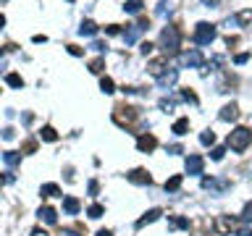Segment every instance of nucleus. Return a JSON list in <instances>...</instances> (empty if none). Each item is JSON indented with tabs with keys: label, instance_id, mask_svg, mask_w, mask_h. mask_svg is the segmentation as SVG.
<instances>
[{
	"label": "nucleus",
	"instance_id": "1",
	"mask_svg": "<svg viewBox=\"0 0 252 236\" xmlns=\"http://www.w3.org/2000/svg\"><path fill=\"white\" fill-rule=\"evenodd\" d=\"M252 144V131L244 129V126H239V129H234L229 134V147L234 152H244Z\"/></svg>",
	"mask_w": 252,
	"mask_h": 236
},
{
	"label": "nucleus",
	"instance_id": "2",
	"mask_svg": "<svg viewBox=\"0 0 252 236\" xmlns=\"http://www.w3.org/2000/svg\"><path fill=\"white\" fill-rule=\"evenodd\" d=\"M160 50H163L166 55L179 53V29L176 27H166L160 31Z\"/></svg>",
	"mask_w": 252,
	"mask_h": 236
},
{
	"label": "nucleus",
	"instance_id": "3",
	"mask_svg": "<svg viewBox=\"0 0 252 236\" xmlns=\"http://www.w3.org/2000/svg\"><path fill=\"white\" fill-rule=\"evenodd\" d=\"M216 40V24H208V21H200L195 27V42L197 45H210Z\"/></svg>",
	"mask_w": 252,
	"mask_h": 236
},
{
	"label": "nucleus",
	"instance_id": "4",
	"mask_svg": "<svg viewBox=\"0 0 252 236\" xmlns=\"http://www.w3.org/2000/svg\"><path fill=\"white\" fill-rule=\"evenodd\" d=\"M137 116H139V110H137V108H129V105H118L113 110V121L118 126H132Z\"/></svg>",
	"mask_w": 252,
	"mask_h": 236
},
{
	"label": "nucleus",
	"instance_id": "5",
	"mask_svg": "<svg viewBox=\"0 0 252 236\" xmlns=\"http://www.w3.org/2000/svg\"><path fill=\"white\" fill-rule=\"evenodd\" d=\"M145 29H150V18L142 16L137 24H132V27H129V29L124 31V42H126V45H134V42H137V37H139Z\"/></svg>",
	"mask_w": 252,
	"mask_h": 236
},
{
	"label": "nucleus",
	"instance_id": "6",
	"mask_svg": "<svg viewBox=\"0 0 252 236\" xmlns=\"http://www.w3.org/2000/svg\"><path fill=\"white\" fill-rule=\"evenodd\" d=\"M213 228H216V234L226 236V234H231L236 228V218H231V215H218L216 223H213Z\"/></svg>",
	"mask_w": 252,
	"mask_h": 236
},
{
	"label": "nucleus",
	"instance_id": "7",
	"mask_svg": "<svg viewBox=\"0 0 252 236\" xmlns=\"http://www.w3.org/2000/svg\"><path fill=\"white\" fill-rule=\"evenodd\" d=\"M229 187H231V181H229V178H202V189H208V192L223 194Z\"/></svg>",
	"mask_w": 252,
	"mask_h": 236
},
{
	"label": "nucleus",
	"instance_id": "8",
	"mask_svg": "<svg viewBox=\"0 0 252 236\" xmlns=\"http://www.w3.org/2000/svg\"><path fill=\"white\" fill-rule=\"evenodd\" d=\"M126 178H129L132 184H137V187H150V184H152V176L147 173L145 168H134V171H129Z\"/></svg>",
	"mask_w": 252,
	"mask_h": 236
},
{
	"label": "nucleus",
	"instance_id": "9",
	"mask_svg": "<svg viewBox=\"0 0 252 236\" xmlns=\"http://www.w3.org/2000/svg\"><path fill=\"white\" fill-rule=\"evenodd\" d=\"M182 63H184V66H189V68H202L205 66L202 53H200V50H189V53H184L182 55Z\"/></svg>",
	"mask_w": 252,
	"mask_h": 236
},
{
	"label": "nucleus",
	"instance_id": "10",
	"mask_svg": "<svg viewBox=\"0 0 252 236\" xmlns=\"http://www.w3.org/2000/svg\"><path fill=\"white\" fill-rule=\"evenodd\" d=\"M176 79H179V71L176 68H168L163 76H158V87L160 89H171L173 84H176Z\"/></svg>",
	"mask_w": 252,
	"mask_h": 236
},
{
	"label": "nucleus",
	"instance_id": "11",
	"mask_svg": "<svg viewBox=\"0 0 252 236\" xmlns=\"http://www.w3.org/2000/svg\"><path fill=\"white\" fill-rule=\"evenodd\" d=\"M155 147H158V139H155L152 134H142V137L137 139V150L139 152H152Z\"/></svg>",
	"mask_w": 252,
	"mask_h": 236
},
{
	"label": "nucleus",
	"instance_id": "12",
	"mask_svg": "<svg viewBox=\"0 0 252 236\" xmlns=\"http://www.w3.org/2000/svg\"><path fill=\"white\" fill-rule=\"evenodd\" d=\"M202 157H200V155H189V157H186V173H189V176H197V173H202Z\"/></svg>",
	"mask_w": 252,
	"mask_h": 236
},
{
	"label": "nucleus",
	"instance_id": "13",
	"mask_svg": "<svg viewBox=\"0 0 252 236\" xmlns=\"http://www.w3.org/2000/svg\"><path fill=\"white\" fill-rule=\"evenodd\" d=\"M147 71H150L155 79L158 76H163L168 71V58H158V61H150V66H147Z\"/></svg>",
	"mask_w": 252,
	"mask_h": 236
},
{
	"label": "nucleus",
	"instance_id": "14",
	"mask_svg": "<svg viewBox=\"0 0 252 236\" xmlns=\"http://www.w3.org/2000/svg\"><path fill=\"white\" fill-rule=\"evenodd\" d=\"M218 118H221V121H236V118H239V108H236L234 103H231V105H223L221 113H218Z\"/></svg>",
	"mask_w": 252,
	"mask_h": 236
},
{
	"label": "nucleus",
	"instance_id": "15",
	"mask_svg": "<svg viewBox=\"0 0 252 236\" xmlns=\"http://www.w3.org/2000/svg\"><path fill=\"white\" fill-rule=\"evenodd\" d=\"M160 215H163V210H158V207H155V210H147V213H145V215H142V218L137 220V228H145V226H147V223H152V220H158V218H160Z\"/></svg>",
	"mask_w": 252,
	"mask_h": 236
},
{
	"label": "nucleus",
	"instance_id": "16",
	"mask_svg": "<svg viewBox=\"0 0 252 236\" xmlns=\"http://www.w3.org/2000/svg\"><path fill=\"white\" fill-rule=\"evenodd\" d=\"M3 163L8 165V168H16V165H21V152L5 150V152H3Z\"/></svg>",
	"mask_w": 252,
	"mask_h": 236
},
{
	"label": "nucleus",
	"instance_id": "17",
	"mask_svg": "<svg viewBox=\"0 0 252 236\" xmlns=\"http://www.w3.org/2000/svg\"><path fill=\"white\" fill-rule=\"evenodd\" d=\"M79 200H76V197H66V200H63V213L66 215H76L79 213Z\"/></svg>",
	"mask_w": 252,
	"mask_h": 236
},
{
	"label": "nucleus",
	"instance_id": "18",
	"mask_svg": "<svg viewBox=\"0 0 252 236\" xmlns=\"http://www.w3.org/2000/svg\"><path fill=\"white\" fill-rule=\"evenodd\" d=\"M98 24H95V21H89V18H87V21H82V27H79V34L82 37H95V34H98Z\"/></svg>",
	"mask_w": 252,
	"mask_h": 236
},
{
	"label": "nucleus",
	"instance_id": "19",
	"mask_svg": "<svg viewBox=\"0 0 252 236\" xmlns=\"http://www.w3.org/2000/svg\"><path fill=\"white\" fill-rule=\"evenodd\" d=\"M37 215H40L45 223H50V226H55V223H58V213L53 207H40V213H37Z\"/></svg>",
	"mask_w": 252,
	"mask_h": 236
},
{
	"label": "nucleus",
	"instance_id": "20",
	"mask_svg": "<svg viewBox=\"0 0 252 236\" xmlns=\"http://www.w3.org/2000/svg\"><path fill=\"white\" fill-rule=\"evenodd\" d=\"M171 131H173V134H176V137H184V134H186V131H189V118H179V121H176V124H173V126H171Z\"/></svg>",
	"mask_w": 252,
	"mask_h": 236
},
{
	"label": "nucleus",
	"instance_id": "21",
	"mask_svg": "<svg viewBox=\"0 0 252 236\" xmlns=\"http://www.w3.org/2000/svg\"><path fill=\"white\" fill-rule=\"evenodd\" d=\"M155 14H158L160 18H168V16L173 14V5L168 3V0H160V3H158V11H155Z\"/></svg>",
	"mask_w": 252,
	"mask_h": 236
},
{
	"label": "nucleus",
	"instance_id": "22",
	"mask_svg": "<svg viewBox=\"0 0 252 236\" xmlns=\"http://www.w3.org/2000/svg\"><path fill=\"white\" fill-rule=\"evenodd\" d=\"M234 24H239V27H247V24H252V11H239V14L234 16Z\"/></svg>",
	"mask_w": 252,
	"mask_h": 236
},
{
	"label": "nucleus",
	"instance_id": "23",
	"mask_svg": "<svg viewBox=\"0 0 252 236\" xmlns=\"http://www.w3.org/2000/svg\"><path fill=\"white\" fill-rule=\"evenodd\" d=\"M5 84L14 87V89H21V87H24V79H21L18 74H5Z\"/></svg>",
	"mask_w": 252,
	"mask_h": 236
},
{
	"label": "nucleus",
	"instance_id": "24",
	"mask_svg": "<svg viewBox=\"0 0 252 236\" xmlns=\"http://www.w3.org/2000/svg\"><path fill=\"white\" fill-rule=\"evenodd\" d=\"M40 194L42 197H58L61 194V187H58V184H45V187L40 189Z\"/></svg>",
	"mask_w": 252,
	"mask_h": 236
},
{
	"label": "nucleus",
	"instance_id": "25",
	"mask_svg": "<svg viewBox=\"0 0 252 236\" xmlns=\"http://www.w3.org/2000/svg\"><path fill=\"white\" fill-rule=\"evenodd\" d=\"M124 11L126 14H142V0H126Z\"/></svg>",
	"mask_w": 252,
	"mask_h": 236
},
{
	"label": "nucleus",
	"instance_id": "26",
	"mask_svg": "<svg viewBox=\"0 0 252 236\" xmlns=\"http://www.w3.org/2000/svg\"><path fill=\"white\" fill-rule=\"evenodd\" d=\"M100 89H102L105 94H113V92H116V84H113L111 76H102V79H100Z\"/></svg>",
	"mask_w": 252,
	"mask_h": 236
},
{
	"label": "nucleus",
	"instance_id": "27",
	"mask_svg": "<svg viewBox=\"0 0 252 236\" xmlns=\"http://www.w3.org/2000/svg\"><path fill=\"white\" fill-rule=\"evenodd\" d=\"M40 137L45 139V142H55V139H58V131L53 129V126H45V129L40 131Z\"/></svg>",
	"mask_w": 252,
	"mask_h": 236
},
{
	"label": "nucleus",
	"instance_id": "28",
	"mask_svg": "<svg viewBox=\"0 0 252 236\" xmlns=\"http://www.w3.org/2000/svg\"><path fill=\"white\" fill-rule=\"evenodd\" d=\"M200 142H202L205 147H213V144H216V134H213L210 129H208V131H202V134H200Z\"/></svg>",
	"mask_w": 252,
	"mask_h": 236
},
{
	"label": "nucleus",
	"instance_id": "29",
	"mask_svg": "<svg viewBox=\"0 0 252 236\" xmlns=\"http://www.w3.org/2000/svg\"><path fill=\"white\" fill-rule=\"evenodd\" d=\"M179 187H182V176H171L166 181V192H176Z\"/></svg>",
	"mask_w": 252,
	"mask_h": 236
},
{
	"label": "nucleus",
	"instance_id": "30",
	"mask_svg": "<svg viewBox=\"0 0 252 236\" xmlns=\"http://www.w3.org/2000/svg\"><path fill=\"white\" fill-rule=\"evenodd\" d=\"M179 97H182V100H186V103H192V105H197V94L192 92L189 87H186V89H182V92H179Z\"/></svg>",
	"mask_w": 252,
	"mask_h": 236
},
{
	"label": "nucleus",
	"instance_id": "31",
	"mask_svg": "<svg viewBox=\"0 0 252 236\" xmlns=\"http://www.w3.org/2000/svg\"><path fill=\"white\" fill-rule=\"evenodd\" d=\"M102 68H105V61L102 58H95L92 63H89V71L92 74H102Z\"/></svg>",
	"mask_w": 252,
	"mask_h": 236
},
{
	"label": "nucleus",
	"instance_id": "32",
	"mask_svg": "<svg viewBox=\"0 0 252 236\" xmlns=\"http://www.w3.org/2000/svg\"><path fill=\"white\" fill-rule=\"evenodd\" d=\"M173 105H176V100H173V97H163V100H160V110H163V113H171Z\"/></svg>",
	"mask_w": 252,
	"mask_h": 236
},
{
	"label": "nucleus",
	"instance_id": "33",
	"mask_svg": "<svg viewBox=\"0 0 252 236\" xmlns=\"http://www.w3.org/2000/svg\"><path fill=\"white\" fill-rule=\"evenodd\" d=\"M171 228H189V220L176 215V218H171Z\"/></svg>",
	"mask_w": 252,
	"mask_h": 236
},
{
	"label": "nucleus",
	"instance_id": "34",
	"mask_svg": "<svg viewBox=\"0 0 252 236\" xmlns=\"http://www.w3.org/2000/svg\"><path fill=\"white\" fill-rule=\"evenodd\" d=\"M87 192H89V197H98V192H100V184L95 181V178L87 184Z\"/></svg>",
	"mask_w": 252,
	"mask_h": 236
},
{
	"label": "nucleus",
	"instance_id": "35",
	"mask_svg": "<svg viewBox=\"0 0 252 236\" xmlns=\"http://www.w3.org/2000/svg\"><path fill=\"white\" fill-rule=\"evenodd\" d=\"M242 220L252 223V202H247V205H244V210H242Z\"/></svg>",
	"mask_w": 252,
	"mask_h": 236
},
{
	"label": "nucleus",
	"instance_id": "36",
	"mask_svg": "<svg viewBox=\"0 0 252 236\" xmlns=\"http://www.w3.org/2000/svg\"><path fill=\"white\" fill-rule=\"evenodd\" d=\"M87 215H89V218H100V215H102V205H92L87 210Z\"/></svg>",
	"mask_w": 252,
	"mask_h": 236
},
{
	"label": "nucleus",
	"instance_id": "37",
	"mask_svg": "<svg viewBox=\"0 0 252 236\" xmlns=\"http://www.w3.org/2000/svg\"><path fill=\"white\" fill-rule=\"evenodd\" d=\"M223 152H226L223 147H213L210 150V157H213V160H223Z\"/></svg>",
	"mask_w": 252,
	"mask_h": 236
},
{
	"label": "nucleus",
	"instance_id": "38",
	"mask_svg": "<svg viewBox=\"0 0 252 236\" xmlns=\"http://www.w3.org/2000/svg\"><path fill=\"white\" fill-rule=\"evenodd\" d=\"M21 150L29 155V152H34V150H37V142H34V139H29V142H24V147H21Z\"/></svg>",
	"mask_w": 252,
	"mask_h": 236
},
{
	"label": "nucleus",
	"instance_id": "39",
	"mask_svg": "<svg viewBox=\"0 0 252 236\" xmlns=\"http://www.w3.org/2000/svg\"><path fill=\"white\" fill-rule=\"evenodd\" d=\"M105 34H121V27L118 24H111V27H105Z\"/></svg>",
	"mask_w": 252,
	"mask_h": 236
},
{
	"label": "nucleus",
	"instance_id": "40",
	"mask_svg": "<svg viewBox=\"0 0 252 236\" xmlns=\"http://www.w3.org/2000/svg\"><path fill=\"white\" fill-rule=\"evenodd\" d=\"M14 137H16V134H14V129H11V126H8V129H3V139H5V142H11Z\"/></svg>",
	"mask_w": 252,
	"mask_h": 236
},
{
	"label": "nucleus",
	"instance_id": "41",
	"mask_svg": "<svg viewBox=\"0 0 252 236\" xmlns=\"http://www.w3.org/2000/svg\"><path fill=\"white\" fill-rule=\"evenodd\" d=\"M66 50H68L71 55H84V50H82V47H76V45H68Z\"/></svg>",
	"mask_w": 252,
	"mask_h": 236
},
{
	"label": "nucleus",
	"instance_id": "42",
	"mask_svg": "<svg viewBox=\"0 0 252 236\" xmlns=\"http://www.w3.org/2000/svg\"><path fill=\"white\" fill-rule=\"evenodd\" d=\"M234 61L239 63V66H242V63H247V61H250V53H239V55H236Z\"/></svg>",
	"mask_w": 252,
	"mask_h": 236
},
{
	"label": "nucleus",
	"instance_id": "43",
	"mask_svg": "<svg viewBox=\"0 0 252 236\" xmlns=\"http://www.w3.org/2000/svg\"><path fill=\"white\" fill-rule=\"evenodd\" d=\"M168 152H171V155H179V152H184V150H182V144H171Z\"/></svg>",
	"mask_w": 252,
	"mask_h": 236
},
{
	"label": "nucleus",
	"instance_id": "44",
	"mask_svg": "<svg viewBox=\"0 0 252 236\" xmlns=\"http://www.w3.org/2000/svg\"><path fill=\"white\" fill-rule=\"evenodd\" d=\"M152 47H155V45H150V42H142V53H152Z\"/></svg>",
	"mask_w": 252,
	"mask_h": 236
},
{
	"label": "nucleus",
	"instance_id": "45",
	"mask_svg": "<svg viewBox=\"0 0 252 236\" xmlns=\"http://www.w3.org/2000/svg\"><path fill=\"white\" fill-rule=\"evenodd\" d=\"M92 50H98V53H102V50H105V45H102V42H92Z\"/></svg>",
	"mask_w": 252,
	"mask_h": 236
},
{
	"label": "nucleus",
	"instance_id": "46",
	"mask_svg": "<svg viewBox=\"0 0 252 236\" xmlns=\"http://www.w3.org/2000/svg\"><path fill=\"white\" fill-rule=\"evenodd\" d=\"M236 42H239V37H229V40H226V45H229V47H234Z\"/></svg>",
	"mask_w": 252,
	"mask_h": 236
},
{
	"label": "nucleus",
	"instance_id": "47",
	"mask_svg": "<svg viewBox=\"0 0 252 236\" xmlns=\"http://www.w3.org/2000/svg\"><path fill=\"white\" fill-rule=\"evenodd\" d=\"M34 42H37V45H40V42H48V37H45V34H34Z\"/></svg>",
	"mask_w": 252,
	"mask_h": 236
},
{
	"label": "nucleus",
	"instance_id": "48",
	"mask_svg": "<svg viewBox=\"0 0 252 236\" xmlns=\"http://www.w3.org/2000/svg\"><path fill=\"white\" fill-rule=\"evenodd\" d=\"M236 236H252V228H242V231H239Z\"/></svg>",
	"mask_w": 252,
	"mask_h": 236
},
{
	"label": "nucleus",
	"instance_id": "49",
	"mask_svg": "<svg viewBox=\"0 0 252 236\" xmlns=\"http://www.w3.org/2000/svg\"><path fill=\"white\" fill-rule=\"evenodd\" d=\"M98 236H113V234L108 231V228H102V231H98Z\"/></svg>",
	"mask_w": 252,
	"mask_h": 236
},
{
	"label": "nucleus",
	"instance_id": "50",
	"mask_svg": "<svg viewBox=\"0 0 252 236\" xmlns=\"http://www.w3.org/2000/svg\"><path fill=\"white\" fill-rule=\"evenodd\" d=\"M32 236H48V234H45V231H40V228H37V231L32 234Z\"/></svg>",
	"mask_w": 252,
	"mask_h": 236
},
{
	"label": "nucleus",
	"instance_id": "51",
	"mask_svg": "<svg viewBox=\"0 0 252 236\" xmlns=\"http://www.w3.org/2000/svg\"><path fill=\"white\" fill-rule=\"evenodd\" d=\"M202 3H205V5H216L218 0H202Z\"/></svg>",
	"mask_w": 252,
	"mask_h": 236
},
{
	"label": "nucleus",
	"instance_id": "52",
	"mask_svg": "<svg viewBox=\"0 0 252 236\" xmlns=\"http://www.w3.org/2000/svg\"><path fill=\"white\" fill-rule=\"evenodd\" d=\"M63 236H76V231H63Z\"/></svg>",
	"mask_w": 252,
	"mask_h": 236
},
{
	"label": "nucleus",
	"instance_id": "53",
	"mask_svg": "<svg viewBox=\"0 0 252 236\" xmlns=\"http://www.w3.org/2000/svg\"><path fill=\"white\" fill-rule=\"evenodd\" d=\"M68 3H74V0H68Z\"/></svg>",
	"mask_w": 252,
	"mask_h": 236
}]
</instances>
